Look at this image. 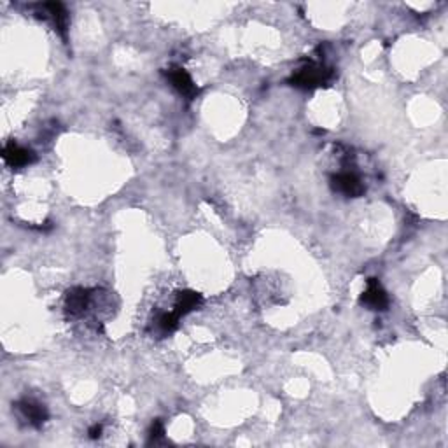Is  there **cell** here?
<instances>
[{"label": "cell", "instance_id": "cell-1", "mask_svg": "<svg viewBox=\"0 0 448 448\" xmlns=\"http://www.w3.org/2000/svg\"><path fill=\"white\" fill-rule=\"evenodd\" d=\"M331 76V69L322 65L321 62H308L293 74L290 83H293V86L312 90V88H318L328 83Z\"/></svg>", "mask_w": 448, "mask_h": 448}, {"label": "cell", "instance_id": "cell-2", "mask_svg": "<svg viewBox=\"0 0 448 448\" xmlns=\"http://www.w3.org/2000/svg\"><path fill=\"white\" fill-rule=\"evenodd\" d=\"M331 184L335 188V191L342 192V195L350 196V198H357V196H363L364 192V184L357 174L350 172H340L335 177L331 178Z\"/></svg>", "mask_w": 448, "mask_h": 448}, {"label": "cell", "instance_id": "cell-3", "mask_svg": "<svg viewBox=\"0 0 448 448\" xmlns=\"http://www.w3.org/2000/svg\"><path fill=\"white\" fill-rule=\"evenodd\" d=\"M16 410L20 412L21 419L27 420L28 426L31 427H42V424L48 420V410L34 399H21L20 402H16Z\"/></svg>", "mask_w": 448, "mask_h": 448}, {"label": "cell", "instance_id": "cell-4", "mask_svg": "<svg viewBox=\"0 0 448 448\" xmlns=\"http://www.w3.org/2000/svg\"><path fill=\"white\" fill-rule=\"evenodd\" d=\"M360 303L366 304L370 310H385L388 304L387 293L377 279H370L366 284V290L360 296Z\"/></svg>", "mask_w": 448, "mask_h": 448}, {"label": "cell", "instance_id": "cell-5", "mask_svg": "<svg viewBox=\"0 0 448 448\" xmlns=\"http://www.w3.org/2000/svg\"><path fill=\"white\" fill-rule=\"evenodd\" d=\"M90 303H91L90 290L77 287V289L69 290V294H66L65 312L74 318L83 317V315L86 314L88 308H90Z\"/></svg>", "mask_w": 448, "mask_h": 448}, {"label": "cell", "instance_id": "cell-6", "mask_svg": "<svg viewBox=\"0 0 448 448\" xmlns=\"http://www.w3.org/2000/svg\"><path fill=\"white\" fill-rule=\"evenodd\" d=\"M38 13L44 18H49L55 24L56 30L62 34V37L66 35V28H69V14H66V9L63 4L59 2H49V4H42L38 6Z\"/></svg>", "mask_w": 448, "mask_h": 448}, {"label": "cell", "instance_id": "cell-7", "mask_svg": "<svg viewBox=\"0 0 448 448\" xmlns=\"http://www.w3.org/2000/svg\"><path fill=\"white\" fill-rule=\"evenodd\" d=\"M167 77L172 83V86H174L178 93L184 94L188 100L195 98V94L198 93V88H196V84L192 83L191 76H189L184 69H181V66H174V69L168 70Z\"/></svg>", "mask_w": 448, "mask_h": 448}, {"label": "cell", "instance_id": "cell-8", "mask_svg": "<svg viewBox=\"0 0 448 448\" xmlns=\"http://www.w3.org/2000/svg\"><path fill=\"white\" fill-rule=\"evenodd\" d=\"M2 156L6 160V163H9L10 167L20 168V167H27V164L34 163L35 161V154L31 153L27 147L20 146L16 142H10L7 146H4Z\"/></svg>", "mask_w": 448, "mask_h": 448}, {"label": "cell", "instance_id": "cell-9", "mask_svg": "<svg viewBox=\"0 0 448 448\" xmlns=\"http://www.w3.org/2000/svg\"><path fill=\"white\" fill-rule=\"evenodd\" d=\"M163 434H164L163 424H161L160 420H154L153 427H150V440L156 441L158 438H161V436H163Z\"/></svg>", "mask_w": 448, "mask_h": 448}, {"label": "cell", "instance_id": "cell-10", "mask_svg": "<svg viewBox=\"0 0 448 448\" xmlns=\"http://www.w3.org/2000/svg\"><path fill=\"white\" fill-rule=\"evenodd\" d=\"M100 434H102V426L100 424H94V426L90 429V438H100Z\"/></svg>", "mask_w": 448, "mask_h": 448}]
</instances>
